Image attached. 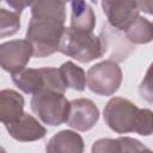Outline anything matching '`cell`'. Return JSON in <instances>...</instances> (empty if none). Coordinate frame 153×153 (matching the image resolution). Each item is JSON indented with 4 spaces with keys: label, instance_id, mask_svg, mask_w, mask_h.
Returning a JSON list of instances; mask_svg holds the SVG:
<instances>
[{
    "label": "cell",
    "instance_id": "obj_1",
    "mask_svg": "<svg viewBox=\"0 0 153 153\" xmlns=\"http://www.w3.org/2000/svg\"><path fill=\"white\" fill-rule=\"evenodd\" d=\"M31 19L26 39L33 48V56L47 57L59 51L65 31L66 2L60 0H38L30 6Z\"/></svg>",
    "mask_w": 153,
    "mask_h": 153
},
{
    "label": "cell",
    "instance_id": "obj_2",
    "mask_svg": "<svg viewBox=\"0 0 153 153\" xmlns=\"http://www.w3.org/2000/svg\"><path fill=\"white\" fill-rule=\"evenodd\" d=\"M108 49L106 39L100 33L80 31L73 27H66L60 42L59 51L79 62L87 63L102 57Z\"/></svg>",
    "mask_w": 153,
    "mask_h": 153
},
{
    "label": "cell",
    "instance_id": "obj_3",
    "mask_svg": "<svg viewBox=\"0 0 153 153\" xmlns=\"http://www.w3.org/2000/svg\"><path fill=\"white\" fill-rule=\"evenodd\" d=\"M12 81L24 93L32 96L43 91H55L65 94L67 88L60 71L54 67L25 68L22 72L13 74Z\"/></svg>",
    "mask_w": 153,
    "mask_h": 153
},
{
    "label": "cell",
    "instance_id": "obj_4",
    "mask_svg": "<svg viewBox=\"0 0 153 153\" xmlns=\"http://www.w3.org/2000/svg\"><path fill=\"white\" fill-rule=\"evenodd\" d=\"M32 112L44 123L51 127H57L68 120L71 102L67 100L63 93L55 91H43L32 96Z\"/></svg>",
    "mask_w": 153,
    "mask_h": 153
},
{
    "label": "cell",
    "instance_id": "obj_5",
    "mask_svg": "<svg viewBox=\"0 0 153 153\" xmlns=\"http://www.w3.org/2000/svg\"><path fill=\"white\" fill-rule=\"evenodd\" d=\"M122 69L117 61L105 60L93 65L86 74V85L96 94L111 96L121 86Z\"/></svg>",
    "mask_w": 153,
    "mask_h": 153
},
{
    "label": "cell",
    "instance_id": "obj_6",
    "mask_svg": "<svg viewBox=\"0 0 153 153\" xmlns=\"http://www.w3.org/2000/svg\"><path fill=\"white\" fill-rule=\"evenodd\" d=\"M139 111L140 108L129 99L114 97L106 103L103 117L111 130L118 134H127L134 133Z\"/></svg>",
    "mask_w": 153,
    "mask_h": 153
},
{
    "label": "cell",
    "instance_id": "obj_7",
    "mask_svg": "<svg viewBox=\"0 0 153 153\" xmlns=\"http://www.w3.org/2000/svg\"><path fill=\"white\" fill-rule=\"evenodd\" d=\"M33 48L27 39H12L0 45V65L1 68L11 75L17 74L25 69L31 56Z\"/></svg>",
    "mask_w": 153,
    "mask_h": 153
},
{
    "label": "cell",
    "instance_id": "obj_8",
    "mask_svg": "<svg viewBox=\"0 0 153 153\" xmlns=\"http://www.w3.org/2000/svg\"><path fill=\"white\" fill-rule=\"evenodd\" d=\"M102 8L109 25L118 32H126L131 23L140 16L137 1H102Z\"/></svg>",
    "mask_w": 153,
    "mask_h": 153
},
{
    "label": "cell",
    "instance_id": "obj_9",
    "mask_svg": "<svg viewBox=\"0 0 153 153\" xmlns=\"http://www.w3.org/2000/svg\"><path fill=\"white\" fill-rule=\"evenodd\" d=\"M99 120V110L97 105L87 98H78L71 100V109L67 124L78 130L87 131L94 127Z\"/></svg>",
    "mask_w": 153,
    "mask_h": 153
},
{
    "label": "cell",
    "instance_id": "obj_10",
    "mask_svg": "<svg viewBox=\"0 0 153 153\" xmlns=\"http://www.w3.org/2000/svg\"><path fill=\"white\" fill-rule=\"evenodd\" d=\"M5 128L11 137L20 142L37 141L43 139L47 134V129L38 122V120L26 112L13 123L6 124Z\"/></svg>",
    "mask_w": 153,
    "mask_h": 153
},
{
    "label": "cell",
    "instance_id": "obj_11",
    "mask_svg": "<svg viewBox=\"0 0 153 153\" xmlns=\"http://www.w3.org/2000/svg\"><path fill=\"white\" fill-rule=\"evenodd\" d=\"M85 143L80 134L73 130L56 133L47 143L45 153H84Z\"/></svg>",
    "mask_w": 153,
    "mask_h": 153
},
{
    "label": "cell",
    "instance_id": "obj_12",
    "mask_svg": "<svg viewBox=\"0 0 153 153\" xmlns=\"http://www.w3.org/2000/svg\"><path fill=\"white\" fill-rule=\"evenodd\" d=\"M24 115V98L23 96L10 88L0 92V120L4 126L13 123Z\"/></svg>",
    "mask_w": 153,
    "mask_h": 153
},
{
    "label": "cell",
    "instance_id": "obj_13",
    "mask_svg": "<svg viewBox=\"0 0 153 153\" xmlns=\"http://www.w3.org/2000/svg\"><path fill=\"white\" fill-rule=\"evenodd\" d=\"M71 27L80 31L93 32L96 26V14L92 7L81 0L71 2Z\"/></svg>",
    "mask_w": 153,
    "mask_h": 153
},
{
    "label": "cell",
    "instance_id": "obj_14",
    "mask_svg": "<svg viewBox=\"0 0 153 153\" xmlns=\"http://www.w3.org/2000/svg\"><path fill=\"white\" fill-rule=\"evenodd\" d=\"M126 37L131 44H147L153 41V23L139 16L126 31Z\"/></svg>",
    "mask_w": 153,
    "mask_h": 153
},
{
    "label": "cell",
    "instance_id": "obj_15",
    "mask_svg": "<svg viewBox=\"0 0 153 153\" xmlns=\"http://www.w3.org/2000/svg\"><path fill=\"white\" fill-rule=\"evenodd\" d=\"M60 74L62 76V80L66 85V87L76 90V91H84L86 87V73L85 71L75 65L72 61H67L62 63L59 68Z\"/></svg>",
    "mask_w": 153,
    "mask_h": 153
},
{
    "label": "cell",
    "instance_id": "obj_16",
    "mask_svg": "<svg viewBox=\"0 0 153 153\" xmlns=\"http://www.w3.org/2000/svg\"><path fill=\"white\" fill-rule=\"evenodd\" d=\"M20 29V13L14 10H0V37L5 38L18 32Z\"/></svg>",
    "mask_w": 153,
    "mask_h": 153
},
{
    "label": "cell",
    "instance_id": "obj_17",
    "mask_svg": "<svg viewBox=\"0 0 153 153\" xmlns=\"http://www.w3.org/2000/svg\"><path fill=\"white\" fill-rule=\"evenodd\" d=\"M134 133L142 135V136H149L153 134V111L149 109H140Z\"/></svg>",
    "mask_w": 153,
    "mask_h": 153
},
{
    "label": "cell",
    "instance_id": "obj_18",
    "mask_svg": "<svg viewBox=\"0 0 153 153\" xmlns=\"http://www.w3.org/2000/svg\"><path fill=\"white\" fill-rule=\"evenodd\" d=\"M91 153H121V142L117 139L104 137L93 142Z\"/></svg>",
    "mask_w": 153,
    "mask_h": 153
},
{
    "label": "cell",
    "instance_id": "obj_19",
    "mask_svg": "<svg viewBox=\"0 0 153 153\" xmlns=\"http://www.w3.org/2000/svg\"><path fill=\"white\" fill-rule=\"evenodd\" d=\"M139 93L148 103H153V62L149 65L139 86Z\"/></svg>",
    "mask_w": 153,
    "mask_h": 153
},
{
    "label": "cell",
    "instance_id": "obj_20",
    "mask_svg": "<svg viewBox=\"0 0 153 153\" xmlns=\"http://www.w3.org/2000/svg\"><path fill=\"white\" fill-rule=\"evenodd\" d=\"M121 142V153H139L146 146L141 143L139 140L129 136H121L118 137Z\"/></svg>",
    "mask_w": 153,
    "mask_h": 153
},
{
    "label": "cell",
    "instance_id": "obj_21",
    "mask_svg": "<svg viewBox=\"0 0 153 153\" xmlns=\"http://www.w3.org/2000/svg\"><path fill=\"white\" fill-rule=\"evenodd\" d=\"M14 11H17V12H19V13H22V11L26 7V6H31L32 5V2L31 1H22V0H8V1H6Z\"/></svg>",
    "mask_w": 153,
    "mask_h": 153
},
{
    "label": "cell",
    "instance_id": "obj_22",
    "mask_svg": "<svg viewBox=\"0 0 153 153\" xmlns=\"http://www.w3.org/2000/svg\"><path fill=\"white\" fill-rule=\"evenodd\" d=\"M137 5H139L140 11H143L145 13L153 16V1H147V0L137 1Z\"/></svg>",
    "mask_w": 153,
    "mask_h": 153
},
{
    "label": "cell",
    "instance_id": "obj_23",
    "mask_svg": "<svg viewBox=\"0 0 153 153\" xmlns=\"http://www.w3.org/2000/svg\"><path fill=\"white\" fill-rule=\"evenodd\" d=\"M139 153H153V151L152 149H149V148H147V147H145L143 149H141Z\"/></svg>",
    "mask_w": 153,
    "mask_h": 153
}]
</instances>
